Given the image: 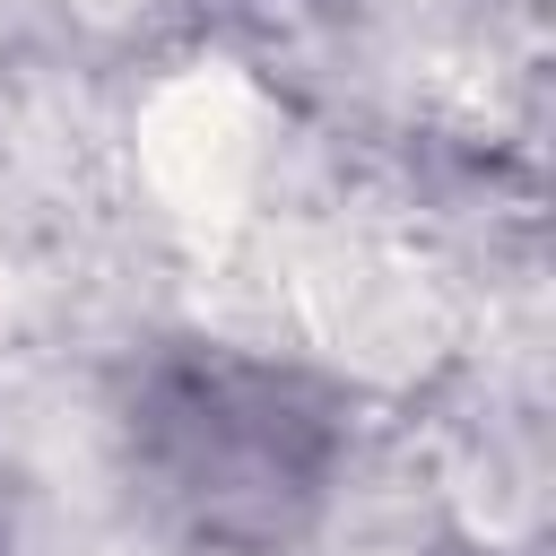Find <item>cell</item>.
Instances as JSON below:
<instances>
[{"label":"cell","instance_id":"2","mask_svg":"<svg viewBox=\"0 0 556 556\" xmlns=\"http://www.w3.org/2000/svg\"><path fill=\"white\" fill-rule=\"evenodd\" d=\"M443 556H469V547H443Z\"/></svg>","mask_w":556,"mask_h":556},{"label":"cell","instance_id":"1","mask_svg":"<svg viewBox=\"0 0 556 556\" xmlns=\"http://www.w3.org/2000/svg\"><path fill=\"white\" fill-rule=\"evenodd\" d=\"M122 452L148 513L200 556H287L339 478V400L243 348H156Z\"/></svg>","mask_w":556,"mask_h":556}]
</instances>
